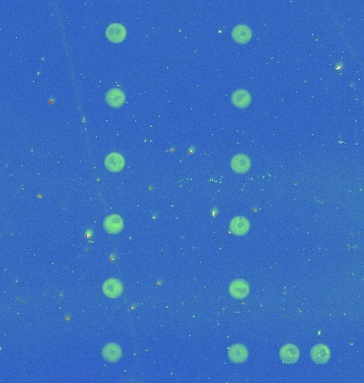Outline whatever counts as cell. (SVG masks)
Segmentation results:
<instances>
[{
	"instance_id": "obj_5",
	"label": "cell",
	"mask_w": 364,
	"mask_h": 383,
	"mask_svg": "<svg viewBox=\"0 0 364 383\" xmlns=\"http://www.w3.org/2000/svg\"><path fill=\"white\" fill-rule=\"evenodd\" d=\"M251 166L249 158L245 155H237L231 160V168L237 174H245Z\"/></svg>"
},
{
	"instance_id": "obj_1",
	"label": "cell",
	"mask_w": 364,
	"mask_h": 383,
	"mask_svg": "<svg viewBox=\"0 0 364 383\" xmlns=\"http://www.w3.org/2000/svg\"><path fill=\"white\" fill-rule=\"evenodd\" d=\"M229 292L231 296L237 298V299H243V298L247 297V295L249 294V286L246 281L238 279L234 282H231L229 287Z\"/></svg>"
},
{
	"instance_id": "obj_10",
	"label": "cell",
	"mask_w": 364,
	"mask_h": 383,
	"mask_svg": "<svg viewBox=\"0 0 364 383\" xmlns=\"http://www.w3.org/2000/svg\"><path fill=\"white\" fill-rule=\"evenodd\" d=\"M106 35L111 42L119 43L125 40L126 29L121 24H111L106 30Z\"/></svg>"
},
{
	"instance_id": "obj_9",
	"label": "cell",
	"mask_w": 364,
	"mask_h": 383,
	"mask_svg": "<svg viewBox=\"0 0 364 383\" xmlns=\"http://www.w3.org/2000/svg\"><path fill=\"white\" fill-rule=\"evenodd\" d=\"M311 358L313 361L317 364H325L329 361L330 359V350L327 346L323 344L316 345L311 350Z\"/></svg>"
},
{
	"instance_id": "obj_3",
	"label": "cell",
	"mask_w": 364,
	"mask_h": 383,
	"mask_svg": "<svg viewBox=\"0 0 364 383\" xmlns=\"http://www.w3.org/2000/svg\"><path fill=\"white\" fill-rule=\"evenodd\" d=\"M103 290H104V293H105V295L107 297H109V298H118L122 293V285H121L120 280L115 279V278L108 279L104 283Z\"/></svg>"
},
{
	"instance_id": "obj_4",
	"label": "cell",
	"mask_w": 364,
	"mask_h": 383,
	"mask_svg": "<svg viewBox=\"0 0 364 383\" xmlns=\"http://www.w3.org/2000/svg\"><path fill=\"white\" fill-rule=\"evenodd\" d=\"M251 101V96L250 94L247 92L246 90H237L231 95V102L234 105H236L237 108H247L250 104Z\"/></svg>"
},
{
	"instance_id": "obj_7",
	"label": "cell",
	"mask_w": 364,
	"mask_h": 383,
	"mask_svg": "<svg viewBox=\"0 0 364 383\" xmlns=\"http://www.w3.org/2000/svg\"><path fill=\"white\" fill-rule=\"evenodd\" d=\"M121 356H122V351L118 344L110 343L106 345L103 349V358L106 360V361L110 363H115L120 361Z\"/></svg>"
},
{
	"instance_id": "obj_11",
	"label": "cell",
	"mask_w": 364,
	"mask_h": 383,
	"mask_svg": "<svg viewBox=\"0 0 364 383\" xmlns=\"http://www.w3.org/2000/svg\"><path fill=\"white\" fill-rule=\"evenodd\" d=\"M280 358L282 360V362L286 364H293L297 362V360L299 358V351L295 345L288 344L281 348Z\"/></svg>"
},
{
	"instance_id": "obj_13",
	"label": "cell",
	"mask_w": 364,
	"mask_h": 383,
	"mask_svg": "<svg viewBox=\"0 0 364 383\" xmlns=\"http://www.w3.org/2000/svg\"><path fill=\"white\" fill-rule=\"evenodd\" d=\"M106 101L112 108H119L125 102V94L119 89H111L107 92Z\"/></svg>"
},
{
	"instance_id": "obj_2",
	"label": "cell",
	"mask_w": 364,
	"mask_h": 383,
	"mask_svg": "<svg viewBox=\"0 0 364 383\" xmlns=\"http://www.w3.org/2000/svg\"><path fill=\"white\" fill-rule=\"evenodd\" d=\"M106 167L112 173L121 172L123 165H125V160H123L122 156H121L118 152H111L107 156L105 160Z\"/></svg>"
},
{
	"instance_id": "obj_14",
	"label": "cell",
	"mask_w": 364,
	"mask_h": 383,
	"mask_svg": "<svg viewBox=\"0 0 364 383\" xmlns=\"http://www.w3.org/2000/svg\"><path fill=\"white\" fill-rule=\"evenodd\" d=\"M251 30L246 25H238L232 30V37L234 40L240 44H245L250 41Z\"/></svg>"
},
{
	"instance_id": "obj_6",
	"label": "cell",
	"mask_w": 364,
	"mask_h": 383,
	"mask_svg": "<svg viewBox=\"0 0 364 383\" xmlns=\"http://www.w3.org/2000/svg\"><path fill=\"white\" fill-rule=\"evenodd\" d=\"M228 357L231 362L234 363H244L247 357H248V351H247L244 345L237 344L231 346L228 351Z\"/></svg>"
},
{
	"instance_id": "obj_8",
	"label": "cell",
	"mask_w": 364,
	"mask_h": 383,
	"mask_svg": "<svg viewBox=\"0 0 364 383\" xmlns=\"http://www.w3.org/2000/svg\"><path fill=\"white\" fill-rule=\"evenodd\" d=\"M104 227L109 234H118L123 228V221L121 216L113 214V215H109L105 219Z\"/></svg>"
},
{
	"instance_id": "obj_12",
	"label": "cell",
	"mask_w": 364,
	"mask_h": 383,
	"mask_svg": "<svg viewBox=\"0 0 364 383\" xmlns=\"http://www.w3.org/2000/svg\"><path fill=\"white\" fill-rule=\"evenodd\" d=\"M249 221L245 217L238 216L230 221V230L236 235H245L249 231Z\"/></svg>"
}]
</instances>
